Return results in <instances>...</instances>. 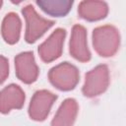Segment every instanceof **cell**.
I'll return each mask as SVG.
<instances>
[{
	"mask_svg": "<svg viewBox=\"0 0 126 126\" xmlns=\"http://www.w3.org/2000/svg\"><path fill=\"white\" fill-rule=\"evenodd\" d=\"M26 95L18 85L11 84L0 91V112L9 113L12 109H20L25 103Z\"/></svg>",
	"mask_w": 126,
	"mask_h": 126,
	"instance_id": "cell-9",
	"label": "cell"
},
{
	"mask_svg": "<svg viewBox=\"0 0 126 126\" xmlns=\"http://www.w3.org/2000/svg\"><path fill=\"white\" fill-rule=\"evenodd\" d=\"M36 5L47 15L52 17H64L72 9V0H37Z\"/></svg>",
	"mask_w": 126,
	"mask_h": 126,
	"instance_id": "cell-13",
	"label": "cell"
},
{
	"mask_svg": "<svg viewBox=\"0 0 126 126\" xmlns=\"http://www.w3.org/2000/svg\"><path fill=\"white\" fill-rule=\"evenodd\" d=\"M2 4H3V2L0 0V9H1V7H2Z\"/></svg>",
	"mask_w": 126,
	"mask_h": 126,
	"instance_id": "cell-15",
	"label": "cell"
},
{
	"mask_svg": "<svg viewBox=\"0 0 126 126\" xmlns=\"http://www.w3.org/2000/svg\"><path fill=\"white\" fill-rule=\"evenodd\" d=\"M69 51L71 56L80 62L84 63L91 60V52L87 41V31L82 25H75L72 29Z\"/></svg>",
	"mask_w": 126,
	"mask_h": 126,
	"instance_id": "cell-8",
	"label": "cell"
},
{
	"mask_svg": "<svg viewBox=\"0 0 126 126\" xmlns=\"http://www.w3.org/2000/svg\"><path fill=\"white\" fill-rule=\"evenodd\" d=\"M48 79L56 89L67 92L75 89L79 83L80 74L75 65L69 62H63L49 70Z\"/></svg>",
	"mask_w": 126,
	"mask_h": 126,
	"instance_id": "cell-2",
	"label": "cell"
},
{
	"mask_svg": "<svg viewBox=\"0 0 126 126\" xmlns=\"http://www.w3.org/2000/svg\"><path fill=\"white\" fill-rule=\"evenodd\" d=\"M22 23L18 14L11 12L8 13L2 22L1 33L3 39L8 44H15L18 42L21 34Z\"/></svg>",
	"mask_w": 126,
	"mask_h": 126,
	"instance_id": "cell-12",
	"label": "cell"
},
{
	"mask_svg": "<svg viewBox=\"0 0 126 126\" xmlns=\"http://www.w3.org/2000/svg\"><path fill=\"white\" fill-rule=\"evenodd\" d=\"M108 13V6L103 1L88 0L80 2L78 6L79 16L89 22H95L102 20Z\"/></svg>",
	"mask_w": 126,
	"mask_h": 126,
	"instance_id": "cell-10",
	"label": "cell"
},
{
	"mask_svg": "<svg viewBox=\"0 0 126 126\" xmlns=\"http://www.w3.org/2000/svg\"><path fill=\"white\" fill-rule=\"evenodd\" d=\"M9 75V62L6 57L0 55V85L5 82Z\"/></svg>",
	"mask_w": 126,
	"mask_h": 126,
	"instance_id": "cell-14",
	"label": "cell"
},
{
	"mask_svg": "<svg viewBox=\"0 0 126 126\" xmlns=\"http://www.w3.org/2000/svg\"><path fill=\"white\" fill-rule=\"evenodd\" d=\"M22 14L26 20V34L25 39L28 43L35 42L48 31L55 22L40 17L34 10L32 5H27L23 8Z\"/></svg>",
	"mask_w": 126,
	"mask_h": 126,
	"instance_id": "cell-3",
	"label": "cell"
},
{
	"mask_svg": "<svg viewBox=\"0 0 126 126\" xmlns=\"http://www.w3.org/2000/svg\"><path fill=\"white\" fill-rule=\"evenodd\" d=\"M120 34L118 30L111 25L99 26L93 32V46L101 57H111L119 49Z\"/></svg>",
	"mask_w": 126,
	"mask_h": 126,
	"instance_id": "cell-1",
	"label": "cell"
},
{
	"mask_svg": "<svg viewBox=\"0 0 126 126\" xmlns=\"http://www.w3.org/2000/svg\"><path fill=\"white\" fill-rule=\"evenodd\" d=\"M66 31L58 28L38 46V55L43 62L50 63L61 56Z\"/></svg>",
	"mask_w": 126,
	"mask_h": 126,
	"instance_id": "cell-6",
	"label": "cell"
},
{
	"mask_svg": "<svg viewBox=\"0 0 126 126\" xmlns=\"http://www.w3.org/2000/svg\"><path fill=\"white\" fill-rule=\"evenodd\" d=\"M78 103L74 98H66L54 115L51 126H73L78 114Z\"/></svg>",
	"mask_w": 126,
	"mask_h": 126,
	"instance_id": "cell-11",
	"label": "cell"
},
{
	"mask_svg": "<svg viewBox=\"0 0 126 126\" xmlns=\"http://www.w3.org/2000/svg\"><path fill=\"white\" fill-rule=\"evenodd\" d=\"M57 99V95L47 90L36 91L30 102L29 116L34 121H43L49 114L50 108Z\"/></svg>",
	"mask_w": 126,
	"mask_h": 126,
	"instance_id": "cell-5",
	"label": "cell"
},
{
	"mask_svg": "<svg viewBox=\"0 0 126 126\" xmlns=\"http://www.w3.org/2000/svg\"><path fill=\"white\" fill-rule=\"evenodd\" d=\"M109 70L104 64L95 66L85 76L82 93L87 97H94L103 94L109 86Z\"/></svg>",
	"mask_w": 126,
	"mask_h": 126,
	"instance_id": "cell-4",
	"label": "cell"
},
{
	"mask_svg": "<svg viewBox=\"0 0 126 126\" xmlns=\"http://www.w3.org/2000/svg\"><path fill=\"white\" fill-rule=\"evenodd\" d=\"M15 69L17 78L25 84H32L38 77V67L35 63L32 51H25L15 57Z\"/></svg>",
	"mask_w": 126,
	"mask_h": 126,
	"instance_id": "cell-7",
	"label": "cell"
}]
</instances>
